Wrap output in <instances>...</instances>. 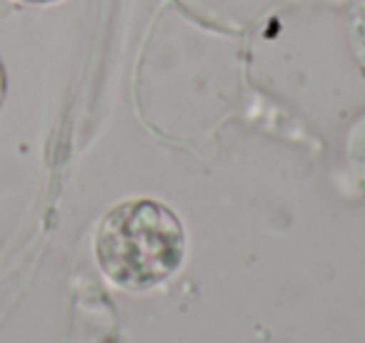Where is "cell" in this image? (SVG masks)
<instances>
[{
    "label": "cell",
    "instance_id": "cell-4",
    "mask_svg": "<svg viewBox=\"0 0 365 343\" xmlns=\"http://www.w3.org/2000/svg\"><path fill=\"white\" fill-rule=\"evenodd\" d=\"M21 3H31V6H48V3H58V0H21Z\"/></svg>",
    "mask_w": 365,
    "mask_h": 343
},
{
    "label": "cell",
    "instance_id": "cell-1",
    "mask_svg": "<svg viewBox=\"0 0 365 343\" xmlns=\"http://www.w3.org/2000/svg\"><path fill=\"white\" fill-rule=\"evenodd\" d=\"M185 228L173 208L153 198H130L103 216L96 258L103 276L123 291L160 286L185 261Z\"/></svg>",
    "mask_w": 365,
    "mask_h": 343
},
{
    "label": "cell",
    "instance_id": "cell-3",
    "mask_svg": "<svg viewBox=\"0 0 365 343\" xmlns=\"http://www.w3.org/2000/svg\"><path fill=\"white\" fill-rule=\"evenodd\" d=\"M6 88H8V78H6L3 61H0V106H3V101H6Z\"/></svg>",
    "mask_w": 365,
    "mask_h": 343
},
{
    "label": "cell",
    "instance_id": "cell-2",
    "mask_svg": "<svg viewBox=\"0 0 365 343\" xmlns=\"http://www.w3.org/2000/svg\"><path fill=\"white\" fill-rule=\"evenodd\" d=\"M345 163L355 181L365 188V111L350 123L345 133Z\"/></svg>",
    "mask_w": 365,
    "mask_h": 343
}]
</instances>
